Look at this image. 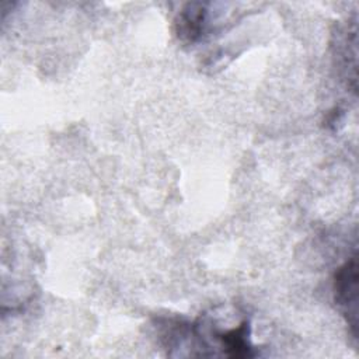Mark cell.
I'll use <instances>...</instances> for the list:
<instances>
[{
    "instance_id": "7a4b0ae2",
    "label": "cell",
    "mask_w": 359,
    "mask_h": 359,
    "mask_svg": "<svg viewBox=\"0 0 359 359\" xmlns=\"http://www.w3.org/2000/svg\"><path fill=\"white\" fill-rule=\"evenodd\" d=\"M209 3H188L178 14L177 35L185 42L199 41L209 28Z\"/></svg>"
},
{
    "instance_id": "6da1fadb",
    "label": "cell",
    "mask_w": 359,
    "mask_h": 359,
    "mask_svg": "<svg viewBox=\"0 0 359 359\" xmlns=\"http://www.w3.org/2000/svg\"><path fill=\"white\" fill-rule=\"evenodd\" d=\"M335 303L346 316L348 324L356 332L358 324V265L356 258H349L338 268L334 280Z\"/></svg>"
}]
</instances>
